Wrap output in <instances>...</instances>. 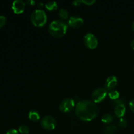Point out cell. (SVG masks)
<instances>
[{
	"label": "cell",
	"mask_w": 134,
	"mask_h": 134,
	"mask_svg": "<svg viewBox=\"0 0 134 134\" xmlns=\"http://www.w3.org/2000/svg\"><path fill=\"white\" fill-rule=\"evenodd\" d=\"M75 113L80 120L85 122L92 121L98 116L99 108L94 102L80 101L75 105Z\"/></svg>",
	"instance_id": "6da1fadb"
},
{
	"label": "cell",
	"mask_w": 134,
	"mask_h": 134,
	"mask_svg": "<svg viewBox=\"0 0 134 134\" xmlns=\"http://www.w3.org/2000/svg\"><path fill=\"white\" fill-rule=\"evenodd\" d=\"M68 24L62 20H54L50 24L48 31L55 37H61L67 32Z\"/></svg>",
	"instance_id": "7a4b0ae2"
},
{
	"label": "cell",
	"mask_w": 134,
	"mask_h": 134,
	"mask_svg": "<svg viewBox=\"0 0 134 134\" xmlns=\"http://www.w3.org/2000/svg\"><path fill=\"white\" fill-rule=\"evenodd\" d=\"M31 21L36 27H43L47 21V16L45 11L41 9L35 10L31 15Z\"/></svg>",
	"instance_id": "3957f363"
},
{
	"label": "cell",
	"mask_w": 134,
	"mask_h": 134,
	"mask_svg": "<svg viewBox=\"0 0 134 134\" xmlns=\"http://www.w3.org/2000/svg\"><path fill=\"white\" fill-rule=\"evenodd\" d=\"M83 42L85 45L90 49H94L98 44V38L92 33H87L85 34L83 38Z\"/></svg>",
	"instance_id": "277c9868"
},
{
	"label": "cell",
	"mask_w": 134,
	"mask_h": 134,
	"mask_svg": "<svg viewBox=\"0 0 134 134\" xmlns=\"http://www.w3.org/2000/svg\"><path fill=\"white\" fill-rule=\"evenodd\" d=\"M41 125L44 129L47 130H52L56 126V120L53 116L47 115L42 118L41 120Z\"/></svg>",
	"instance_id": "5b68a950"
},
{
	"label": "cell",
	"mask_w": 134,
	"mask_h": 134,
	"mask_svg": "<svg viewBox=\"0 0 134 134\" xmlns=\"http://www.w3.org/2000/svg\"><path fill=\"white\" fill-rule=\"evenodd\" d=\"M107 91L105 88H98L95 89L92 94V99L94 103H99L105 98Z\"/></svg>",
	"instance_id": "8992f818"
},
{
	"label": "cell",
	"mask_w": 134,
	"mask_h": 134,
	"mask_svg": "<svg viewBox=\"0 0 134 134\" xmlns=\"http://www.w3.org/2000/svg\"><path fill=\"white\" fill-rule=\"evenodd\" d=\"M75 106V102L71 98H66L62 101L59 104V109L60 111L64 113H68L71 111Z\"/></svg>",
	"instance_id": "52a82bcc"
},
{
	"label": "cell",
	"mask_w": 134,
	"mask_h": 134,
	"mask_svg": "<svg viewBox=\"0 0 134 134\" xmlns=\"http://www.w3.org/2000/svg\"><path fill=\"white\" fill-rule=\"evenodd\" d=\"M84 24V20L78 16H73L69 18L68 22V26L73 28H78L81 27Z\"/></svg>",
	"instance_id": "ba28073f"
},
{
	"label": "cell",
	"mask_w": 134,
	"mask_h": 134,
	"mask_svg": "<svg viewBox=\"0 0 134 134\" xmlns=\"http://www.w3.org/2000/svg\"><path fill=\"white\" fill-rule=\"evenodd\" d=\"M26 7V3L22 0H15L12 3V9L16 14L23 13Z\"/></svg>",
	"instance_id": "9c48e42d"
},
{
	"label": "cell",
	"mask_w": 134,
	"mask_h": 134,
	"mask_svg": "<svg viewBox=\"0 0 134 134\" xmlns=\"http://www.w3.org/2000/svg\"><path fill=\"white\" fill-rule=\"evenodd\" d=\"M117 83L118 80L116 77L111 76V77H108L106 80L105 84V88L107 90V91H111V90H113L116 87Z\"/></svg>",
	"instance_id": "30bf717a"
},
{
	"label": "cell",
	"mask_w": 134,
	"mask_h": 134,
	"mask_svg": "<svg viewBox=\"0 0 134 134\" xmlns=\"http://www.w3.org/2000/svg\"><path fill=\"white\" fill-rule=\"evenodd\" d=\"M126 113V107L122 103H119L115 108V114L117 117L122 118Z\"/></svg>",
	"instance_id": "8fae6325"
},
{
	"label": "cell",
	"mask_w": 134,
	"mask_h": 134,
	"mask_svg": "<svg viewBox=\"0 0 134 134\" xmlns=\"http://www.w3.org/2000/svg\"><path fill=\"white\" fill-rule=\"evenodd\" d=\"M28 117L33 122H37L40 119V115L35 110H31L29 112Z\"/></svg>",
	"instance_id": "7c38bea8"
},
{
	"label": "cell",
	"mask_w": 134,
	"mask_h": 134,
	"mask_svg": "<svg viewBox=\"0 0 134 134\" xmlns=\"http://www.w3.org/2000/svg\"><path fill=\"white\" fill-rule=\"evenodd\" d=\"M45 7L48 10H55L58 8V4L56 1H51L46 3Z\"/></svg>",
	"instance_id": "4fadbf2b"
},
{
	"label": "cell",
	"mask_w": 134,
	"mask_h": 134,
	"mask_svg": "<svg viewBox=\"0 0 134 134\" xmlns=\"http://www.w3.org/2000/svg\"><path fill=\"white\" fill-rule=\"evenodd\" d=\"M113 120V117L110 114H105L102 117V122L105 124H109Z\"/></svg>",
	"instance_id": "5bb4252c"
},
{
	"label": "cell",
	"mask_w": 134,
	"mask_h": 134,
	"mask_svg": "<svg viewBox=\"0 0 134 134\" xmlns=\"http://www.w3.org/2000/svg\"><path fill=\"white\" fill-rule=\"evenodd\" d=\"M108 95L109 97L111 99H114V100L118 99H119V96H120V94H119V92L116 90H113L109 91L108 93Z\"/></svg>",
	"instance_id": "9a60e30c"
},
{
	"label": "cell",
	"mask_w": 134,
	"mask_h": 134,
	"mask_svg": "<svg viewBox=\"0 0 134 134\" xmlns=\"http://www.w3.org/2000/svg\"><path fill=\"white\" fill-rule=\"evenodd\" d=\"M117 130L116 125H112L111 126H107L103 130L104 134H113Z\"/></svg>",
	"instance_id": "2e32d148"
},
{
	"label": "cell",
	"mask_w": 134,
	"mask_h": 134,
	"mask_svg": "<svg viewBox=\"0 0 134 134\" xmlns=\"http://www.w3.org/2000/svg\"><path fill=\"white\" fill-rule=\"evenodd\" d=\"M18 132L22 134H27L30 133V128L27 125H21L18 128Z\"/></svg>",
	"instance_id": "e0dca14e"
},
{
	"label": "cell",
	"mask_w": 134,
	"mask_h": 134,
	"mask_svg": "<svg viewBox=\"0 0 134 134\" xmlns=\"http://www.w3.org/2000/svg\"><path fill=\"white\" fill-rule=\"evenodd\" d=\"M68 12L67 11V10L64 9H60V10L58 11V16L62 19H67L68 17Z\"/></svg>",
	"instance_id": "ac0fdd59"
},
{
	"label": "cell",
	"mask_w": 134,
	"mask_h": 134,
	"mask_svg": "<svg viewBox=\"0 0 134 134\" xmlns=\"http://www.w3.org/2000/svg\"><path fill=\"white\" fill-rule=\"evenodd\" d=\"M127 124H128L127 120L124 118H120V120L119 121V126L121 127V128H125V127L127 126Z\"/></svg>",
	"instance_id": "d6986e66"
},
{
	"label": "cell",
	"mask_w": 134,
	"mask_h": 134,
	"mask_svg": "<svg viewBox=\"0 0 134 134\" xmlns=\"http://www.w3.org/2000/svg\"><path fill=\"white\" fill-rule=\"evenodd\" d=\"M6 23V17L4 16H0V28L3 27Z\"/></svg>",
	"instance_id": "ffe728a7"
},
{
	"label": "cell",
	"mask_w": 134,
	"mask_h": 134,
	"mask_svg": "<svg viewBox=\"0 0 134 134\" xmlns=\"http://www.w3.org/2000/svg\"><path fill=\"white\" fill-rule=\"evenodd\" d=\"M95 2V0H82V3H83L84 4L86 5H89V6L93 5Z\"/></svg>",
	"instance_id": "44dd1931"
},
{
	"label": "cell",
	"mask_w": 134,
	"mask_h": 134,
	"mask_svg": "<svg viewBox=\"0 0 134 134\" xmlns=\"http://www.w3.org/2000/svg\"><path fill=\"white\" fill-rule=\"evenodd\" d=\"M6 134H20L19 132L15 129H10L7 132Z\"/></svg>",
	"instance_id": "7402d4cb"
},
{
	"label": "cell",
	"mask_w": 134,
	"mask_h": 134,
	"mask_svg": "<svg viewBox=\"0 0 134 134\" xmlns=\"http://www.w3.org/2000/svg\"><path fill=\"white\" fill-rule=\"evenodd\" d=\"M129 107L130 109L134 112V99H132L129 103Z\"/></svg>",
	"instance_id": "603a6c76"
},
{
	"label": "cell",
	"mask_w": 134,
	"mask_h": 134,
	"mask_svg": "<svg viewBox=\"0 0 134 134\" xmlns=\"http://www.w3.org/2000/svg\"><path fill=\"white\" fill-rule=\"evenodd\" d=\"M26 3L28 5H31V6H32V5H35V1H34V0H27V1H26Z\"/></svg>",
	"instance_id": "cb8c5ba5"
},
{
	"label": "cell",
	"mask_w": 134,
	"mask_h": 134,
	"mask_svg": "<svg viewBox=\"0 0 134 134\" xmlns=\"http://www.w3.org/2000/svg\"><path fill=\"white\" fill-rule=\"evenodd\" d=\"M82 3V1H79V0H78V1H74L73 2V5H74L75 6H79L80 5H81V3Z\"/></svg>",
	"instance_id": "d4e9b609"
},
{
	"label": "cell",
	"mask_w": 134,
	"mask_h": 134,
	"mask_svg": "<svg viewBox=\"0 0 134 134\" xmlns=\"http://www.w3.org/2000/svg\"><path fill=\"white\" fill-rule=\"evenodd\" d=\"M130 47H132V49L134 50V39H132V41H131V43H130Z\"/></svg>",
	"instance_id": "484cf974"
},
{
	"label": "cell",
	"mask_w": 134,
	"mask_h": 134,
	"mask_svg": "<svg viewBox=\"0 0 134 134\" xmlns=\"http://www.w3.org/2000/svg\"><path fill=\"white\" fill-rule=\"evenodd\" d=\"M132 30H133V31H134V21L133 22V23H132Z\"/></svg>",
	"instance_id": "4316f807"
},
{
	"label": "cell",
	"mask_w": 134,
	"mask_h": 134,
	"mask_svg": "<svg viewBox=\"0 0 134 134\" xmlns=\"http://www.w3.org/2000/svg\"><path fill=\"white\" fill-rule=\"evenodd\" d=\"M133 71H134V65H133Z\"/></svg>",
	"instance_id": "83f0119b"
}]
</instances>
